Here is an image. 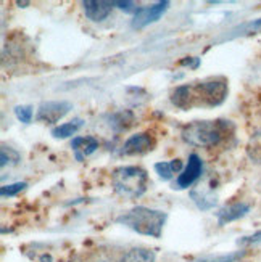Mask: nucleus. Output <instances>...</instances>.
<instances>
[{"mask_svg": "<svg viewBox=\"0 0 261 262\" xmlns=\"http://www.w3.org/2000/svg\"><path fill=\"white\" fill-rule=\"evenodd\" d=\"M228 94V79L211 77L207 81L177 85L171 92V103L183 111L194 108H214L224 103Z\"/></svg>", "mask_w": 261, "mask_h": 262, "instance_id": "nucleus-1", "label": "nucleus"}, {"mask_svg": "<svg viewBox=\"0 0 261 262\" xmlns=\"http://www.w3.org/2000/svg\"><path fill=\"white\" fill-rule=\"evenodd\" d=\"M234 134L231 121H195L183 129V139L194 146H218Z\"/></svg>", "mask_w": 261, "mask_h": 262, "instance_id": "nucleus-2", "label": "nucleus"}, {"mask_svg": "<svg viewBox=\"0 0 261 262\" xmlns=\"http://www.w3.org/2000/svg\"><path fill=\"white\" fill-rule=\"evenodd\" d=\"M166 219H168V214L163 211L152 209L147 206H134L129 211L118 215L116 224L128 227V229H131L132 232L139 235L160 238L163 233Z\"/></svg>", "mask_w": 261, "mask_h": 262, "instance_id": "nucleus-3", "label": "nucleus"}, {"mask_svg": "<svg viewBox=\"0 0 261 262\" xmlns=\"http://www.w3.org/2000/svg\"><path fill=\"white\" fill-rule=\"evenodd\" d=\"M111 185L124 198H140L149 187V174L137 166H119L111 174Z\"/></svg>", "mask_w": 261, "mask_h": 262, "instance_id": "nucleus-4", "label": "nucleus"}, {"mask_svg": "<svg viewBox=\"0 0 261 262\" xmlns=\"http://www.w3.org/2000/svg\"><path fill=\"white\" fill-rule=\"evenodd\" d=\"M169 5L171 4H169L168 0H160V2H156L150 7H140V10L134 15L131 21L132 29H144L145 26L152 25V23H156L166 13Z\"/></svg>", "mask_w": 261, "mask_h": 262, "instance_id": "nucleus-5", "label": "nucleus"}, {"mask_svg": "<svg viewBox=\"0 0 261 262\" xmlns=\"http://www.w3.org/2000/svg\"><path fill=\"white\" fill-rule=\"evenodd\" d=\"M73 110V105L70 101H45L42 103L37 110L36 119L39 122H45V124H55L58 122L60 119H63L68 113Z\"/></svg>", "mask_w": 261, "mask_h": 262, "instance_id": "nucleus-6", "label": "nucleus"}, {"mask_svg": "<svg viewBox=\"0 0 261 262\" xmlns=\"http://www.w3.org/2000/svg\"><path fill=\"white\" fill-rule=\"evenodd\" d=\"M203 172V163L202 158L195 153H192L189 156V163L184 167V170L177 176V179L174 180L173 188L174 190H186L189 187H192L195 182L202 177Z\"/></svg>", "mask_w": 261, "mask_h": 262, "instance_id": "nucleus-7", "label": "nucleus"}, {"mask_svg": "<svg viewBox=\"0 0 261 262\" xmlns=\"http://www.w3.org/2000/svg\"><path fill=\"white\" fill-rule=\"evenodd\" d=\"M155 140L149 132H140L131 135L129 139L124 142L121 153L126 156H135V155H144L153 150Z\"/></svg>", "mask_w": 261, "mask_h": 262, "instance_id": "nucleus-8", "label": "nucleus"}, {"mask_svg": "<svg viewBox=\"0 0 261 262\" xmlns=\"http://www.w3.org/2000/svg\"><path fill=\"white\" fill-rule=\"evenodd\" d=\"M113 7H115V2H107V0H86V2H83L86 16L94 23L107 19Z\"/></svg>", "mask_w": 261, "mask_h": 262, "instance_id": "nucleus-9", "label": "nucleus"}, {"mask_svg": "<svg viewBox=\"0 0 261 262\" xmlns=\"http://www.w3.org/2000/svg\"><path fill=\"white\" fill-rule=\"evenodd\" d=\"M250 212V204L247 203H234V204H228V206L221 208L216 212V219L219 225H226L229 222L239 221L242 217Z\"/></svg>", "mask_w": 261, "mask_h": 262, "instance_id": "nucleus-10", "label": "nucleus"}, {"mask_svg": "<svg viewBox=\"0 0 261 262\" xmlns=\"http://www.w3.org/2000/svg\"><path fill=\"white\" fill-rule=\"evenodd\" d=\"M98 140L95 137H74L73 142H71V148L74 151V158L77 161H83L86 156H90L97 148H98Z\"/></svg>", "mask_w": 261, "mask_h": 262, "instance_id": "nucleus-11", "label": "nucleus"}, {"mask_svg": "<svg viewBox=\"0 0 261 262\" xmlns=\"http://www.w3.org/2000/svg\"><path fill=\"white\" fill-rule=\"evenodd\" d=\"M190 198L195 203V206L200 211H210L218 204L216 196L213 195L211 190H205V188H192L190 190Z\"/></svg>", "mask_w": 261, "mask_h": 262, "instance_id": "nucleus-12", "label": "nucleus"}, {"mask_svg": "<svg viewBox=\"0 0 261 262\" xmlns=\"http://www.w3.org/2000/svg\"><path fill=\"white\" fill-rule=\"evenodd\" d=\"M135 121V116L131 110H119L113 113L110 118V127L115 132H124L128 130Z\"/></svg>", "mask_w": 261, "mask_h": 262, "instance_id": "nucleus-13", "label": "nucleus"}, {"mask_svg": "<svg viewBox=\"0 0 261 262\" xmlns=\"http://www.w3.org/2000/svg\"><path fill=\"white\" fill-rule=\"evenodd\" d=\"M156 254L153 249L149 248H132L124 253L118 262H155Z\"/></svg>", "mask_w": 261, "mask_h": 262, "instance_id": "nucleus-14", "label": "nucleus"}, {"mask_svg": "<svg viewBox=\"0 0 261 262\" xmlns=\"http://www.w3.org/2000/svg\"><path fill=\"white\" fill-rule=\"evenodd\" d=\"M84 126V121L81 118H74L73 121L70 122H65V124H60V126H56L52 129V137L53 139H68V137L74 135L79 129Z\"/></svg>", "mask_w": 261, "mask_h": 262, "instance_id": "nucleus-15", "label": "nucleus"}, {"mask_svg": "<svg viewBox=\"0 0 261 262\" xmlns=\"http://www.w3.org/2000/svg\"><path fill=\"white\" fill-rule=\"evenodd\" d=\"M19 159H21V155L18 150L7 145H2V150H0V164H2V167L15 166L19 163Z\"/></svg>", "mask_w": 261, "mask_h": 262, "instance_id": "nucleus-16", "label": "nucleus"}, {"mask_svg": "<svg viewBox=\"0 0 261 262\" xmlns=\"http://www.w3.org/2000/svg\"><path fill=\"white\" fill-rule=\"evenodd\" d=\"M245 256V251H235L229 254H216V256H203L198 259H194L190 262H237Z\"/></svg>", "mask_w": 261, "mask_h": 262, "instance_id": "nucleus-17", "label": "nucleus"}, {"mask_svg": "<svg viewBox=\"0 0 261 262\" xmlns=\"http://www.w3.org/2000/svg\"><path fill=\"white\" fill-rule=\"evenodd\" d=\"M247 155L253 163L261 164V134H255L247 143Z\"/></svg>", "mask_w": 261, "mask_h": 262, "instance_id": "nucleus-18", "label": "nucleus"}, {"mask_svg": "<svg viewBox=\"0 0 261 262\" xmlns=\"http://www.w3.org/2000/svg\"><path fill=\"white\" fill-rule=\"evenodd\" d=\"M261 29V18L259 19H255V21H250L247 23V25H242L239 28L232 29L231 36L229 37H237V36H242V34H247V32H255V31H259Z\"/></svg>", "mask_w": 261, "mask_h": 262, "instance_id": "nucleus-19", "label": "nucleus"}, {"mask_svg": "<svg viewBox=\"0 0 261 262\" xmlns=\"http://www.w3.org/2000/svg\"><path fill=\"white\" fill-rule=\"evenodd\" d=\"M28 187L26 182H16V184H10V185H4L2 188H0V195H2L4 198H10V196H16L18 193H21L23 190H25Z\"/></svg>", "mask_w": 261, "mask_h": 262, "instance_id": "nucleus-20", "label": "nucleus"}, {"mask_svg": "<svg viewBox=\"0 0 261 262\" xmlns=\"http://www.w3.org/2000/svg\"><path fill=\"white\" fill-rule=\"evenodd\" d=\"M15 116L23 124H29L32 121V116H34L32 106H29V105H18V106H15Z\"/></svg>", "mask_w": 261, "mask_h": 262, "instance_id": "nucleus-21", "label": "nucleus"}, {"mask_svg": "<svg viewBox=\"0 0 261 262\" xmlns=\"http://www.w3.org/2000/svg\"><path fill=\"white\" fill-rule=\"evenodd\" d=\"M155 170H156V174L160 176V179H163V180H171L173 176H174V170L171 167V163H166V161L156 163L155 164Z\"/></svg>", "mask_w": 261, "mask_h": 262, "instance_id": "nucleus-22", "label": "nucleus"}, {"mask_svg": "<svg viewBox=\"0 0 261 262\" xmlns=\"http://www.w3.org/2000/svg\"><path fill=\"white\" fill-rule=\"evenodd\" d=\"M115 7H118L123 11H126V13H132V15H135L140 10V7L135 2H131V0H126V2H123V0H116Z\"/></svg>", "mask_w": 261, "mask_h": 262, "instance_id": "nucleus-23", "label": "nucleus"}, {"mask_svg": "<svg viewBox=\"0 0 261 262\" xmlns=\"http://www.w3.org/2000/svg\"><path fill=\"white\" fill-rule=\"evenodd\" d=\"M256 243H261V230H259V232H255L253 235L242 236L240 240H237V245H240V246L256 245Z\"/></svg>", "mask_w": 261, "mask_h": 262, "instance_id": "nucleus-24", "label": "nucleus"}, {"mask_svg": "<svg viewBox=\"0 0 261 262\" xmlns=\"http://www.w3.org/2000/svg\"><path fill=\"white\" fill-rule=\"evenodd\" d=\"M180 66H189L192 70H197L200 66V58H197V56H187V58L180 60Z\"/></svg>", "mask_w": 261, "mask_h": 262, "instance_id": "nucleus-25", "label": "nucleus"}, {"mask_svg": "<svg viewBox=\"0 0 261 262\" xmlns=\"http://www.w3.org/2000/svg\"><path fill=\"white\" fill-rule=\"evenodd\" d=\"M171 163V167H173V170H174V174H180L184 170V167H183V161L180 159H173V161H169Z\"/></svg>", "mask_w": 261, "mask_h": 262, "instance_id": "nucleus-26", "label": "nucleus"}, {"mask_svg": "<svg viewBox=\"0 0 261 262\" xmlns=\"http://www.w3.org/2000/svg\"><path fill=\"white\" fill-rule=\"evenodd\" d=\"M71 262H76V260H71Z\"/></svg>", "mask_w": 261, "mask_h": 262, "instance_id": "nucleus-27", "label": "nucleus"}]
</instances>
